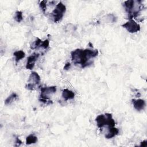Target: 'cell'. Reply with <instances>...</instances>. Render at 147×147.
<instances>
[{"instance_id": "cell-13", "label": "cell", "mask_w": 147, "mask_h": 147, "mask_svg": "<svg viewBox=\"0 0 147 147\" xmlns=\"http://www.w3.org/2000/svg\"><path fill=\"white\" fill-rule=\"evenodd\" d=\"M18 98V95L15 93V92H13L10 95H9L5 100V104L6 105H10L13 101H14L15 100H16L17 98Z\"/></svg>"}, {"instance_id": "cell-3", "label": "cell", "mask_w": 147, "mask_h": 147, "mask_svg": "<svg viewBox=\"0 0 147 147\" xmlns=\"http://www.w3.org/2000/svg\"><path fill=\"white\" fill-rule=\"evenodd\" d=\"M95 121L98 128L102 129V128L106 125L108 128L114 127L115 122L112 117V114L110 113H105V114H100L98 115Z\"/></svg>"}, {"instance_id": "cell-7", "label": "cell", "mask_w": 147, "mask_h": 147, "mask_svg": "<svg viewBox=\"0 0 147 147\" xmlns=\"http://www.w3.org/2000/svg\"><path fill=\"white\" fill-rule=\"evenodd\" d=\"M40 76L36 72H32L29 75L28 82V83H30L36 86L40 83Z\"/></svg>"}, {"instance_id": "cell-9", "label": "cell", "mask_w": 147, "mask_h": 147, "mask_svg": "<svg viewBox=\"0 0 147 147\" xmlns=\"http://www.w3.org/2000/svg\"><path fill=\"white\" fill-rule=\"evenodd\" d=\"M40 91H41V94H40L41 95L49 97V95L50 94L56 92V86H50V87H42V88H41Z\"/></svg>"}, {"instance_id": "cell-16", "label": "cell", "mask_w": 147, "mask_h": 147, "mask_svg": "<svg viewBox=\"0 0 147 147\" xmlns=\"http://www.w3.org/2000/svg\"><path fill=\"white\" fill-rule=\"evenodd\" d=\"M14 19L17 22H20L23 20V15L22 12L21 11H17L15 13V16L14 17Z\"/></svg>"}, {"instance_id": "cell-17", "label": "cell", "mask_w": 147, "mask_h": 147, "mask_svg": "<svg viewBox=\"0 0 147 147\" xmlns=\"http://www.w3.org/2000/svg\"><path fill=\"white\" fill-rule=\"evenodd\" d=\"M47 1H40L39 3L40 8L41 9V10L44 13H45L47 10Z\"/></svg>"}, {"instance_id": "cell-14", "label": "cell", "mask_w": 147, "mask_h": 147, "mask_svg": "<svg viewBox=\"0 0 147 147\" xmlns=\"http://www.w3.org/2000/svg\"><path fill=\"white\" fill-rule=\"evenodd\" d=\"M37 137L34 134H30L26 138V144L27 145H30L32 144H35L37 142Z\"/></svg>"}, {"instance_id": "cell-8", "label": "cell", "mask_w": 147, "mask_h": 147, "mask_svg": "<svg viewBox=\"0 0 147 147\" xmlns=\"http://www.w3.org/2000/svg\"><path fill=\"white\" fill-rule=\"evenodd\" d=\"M131 101L134 109L137 111H141L144 109L145 107V101L144 99H133Z\"/></svg>"}, {"instance_id": "cell-12", "label": "cell", "mask_w": 147, "mask_h": 147, "mask_svg": "<svg viewBox=\"0 0 147 147\" xmlns=\"http://www.w3.org/2000/svg\"><path fill=\"white\" fill-rule=\"evenodd\" d=\"M13 55L15 57L16 63H17L21 59H24L25 57V52L23 51L20 50V51H17L14 52L13 53Z\"/></svg>"}, {"instance_id": "cell-2", "label": "cell", "mask_w": 147, "mask_h": 147, "mask_svg": "<svg viewBox=\"0 0 147 147\" xmlns=\"http://www.w3.org/2000/svg\"><path fill=\"white\" fill-rule=\"evenodd\" d=\"M123 6L127 14L128 19L137 18L143 9L142 1L140 0H127L123 3Z\"/></svg>"}, {"instance_id": "cell-11", "label": "cell", "mask_w": 147, "mask_h": 147, "mask_svg": "<svg viewBox=\"0 0 147 147\" xmlns=\"http://www.w3.org/2000/svg\"><path fill=\"white\" fill-rule=\"evenodd\" d=\"M108 131L107 134L105 135V137L107 139H110L111 138L114 137L119 133V130L118 129L115 127H111L108 128Z\"/></svg>"}, {"instance_id": "cell-18", "label": "cell", "mask_w": 147, "mask_h": 147, "mask_svg": "<svg viewBox=\"0 0 147 147\" xmlns=\"http://www.w3.org/2000/svg\"><path fill=\"white\" fill-rule=\"evenodd\" d=\"M49 41L48 39H46L42 41L41 47L43 48L44 49H47L49 47Z\"/></svg>"}, {"instance_id": "cell-4", "label": "cell", "mask_w": 147, "mask_h": 147, "mask_svg": "<svg viewBox=\"0 0 147 147\" xmlns=\"http://www.w3.org/2000/svg\"><path fill=\"white\" fill-rule=\"evenodd\" d=\"M65 11V6L62 2H59L56 5L55 9L51 13V16L53 21L55 22H59L60 21L62 20Z\"/></svg>"}, {"instance_id": "cell-15", "label": "cell", "mask_w": 147, "mask_h": 147, "mask_svg": "<svg viewBox=\"0 0 147 147\" xmlns=\"http://www.w3.org/2000/svg\"><path fill=\"white\" fill-rule=\"evenodd\" d=\"M42 42V41L38 37H37L36 40L34 41V42L30 46V48L32 49H34L37 48L38 47H41Z\"/></svg>"}, {"instance_id": "cell-21", "label": "cell", "mask_w": 147, "mask_h": 147, "mask_svg": "<svg viewBox=\"0 0 147 147\" xmlns=\"http://www.w3.org/2000/svg\"><path fill=\"white\" fill-rule=\"evenodd\" d=\"M147 146V141L146 140H144L142 142H141V144L140 145V146Z\"/></svg>"}, {"instance_id": "cell-10", "label": "cell", "mask_w": 147, "mask_h": 147, "mask_svg": "<svg viewBox=\"0 0 147 147\" xmlns=\"http://www.w3.org/2000/svg\"><path fill=\"white\" fill-rule=\"evenodd\" d=\"M62 97L65 101H67L70 99H72L75 97V93L69 89L65 88L63 90L62 92Z\"/></svg>"}, {"instance_id": "cell-5", "label": "cell", "mask_w": 147, "mask_h": 147, "mask_svg": "<svg viewBox=\"0 0 147 147\" xmlns=\"http://www.w3.org/2000/svg\"><path fill=\"white\" fill-rule=\"evenodd\" d=\"M122 26L131 33H136L140 30V25L133 20H129L127 22L122 24Z\"/></svg>"}, {"instance_id": "cell-1", "label": "cell", "mask_w": 147, "mask_h": 147, "mask_svg": "<svg viewBox=\"0 0 147 147\" xmlns=\"http://www.w3.org/2000/svg\"><path fill=\"white\" fill-rule=\"evenodd\" d=\"M98 55L97 49H76L71 52V60L75 65H80L82 68H85L92 64L91 59Z\"/></svg>"}, {"instance_id": "cell-6", "label": "cell", "mask_w": 147, "mask_h": 147, "mask_svg": "<svg viewBox=\"0 0 147 147\" xmlns=\"http://www.w3.org/2000/svg\"><path fill=\"white\" fill-rule=\"evenodd\" d=\"M39 56L40 55L37 53H33L32 55L29 56L27 59L26 68L30 70L33 69L35 65V63L38 59Z\"/></svg>"}, {"instance_id": "cell-20", "label": "cell", "mask_w": 147, "mask_h": 147, "mask_svg": "<svg viewBox=\"0 0 147 147\" xmlns=\"http://www.w3.org/2000/svg\"><path fill=\"white\" fill-rule=\"evenodd\" d=\"M71 67V63H67L64 67V70H68Z\"/></svg>"}, {"instance_id": "cell-19", "label": "cell", "mask_w": 147, "mask_h": 147, "mask_svg": "<svg viewBox=\"0 0 147 147\" xmlns=\"http://www.w3.org/2000/svg\"><path fill=\"white\" fill-rule=\"evenodd\" d=\"M22 144V141L20 140V138L18 137H16V141H15V144L14 146H19L21 145Z\"/></svg>"}]
</instances>
